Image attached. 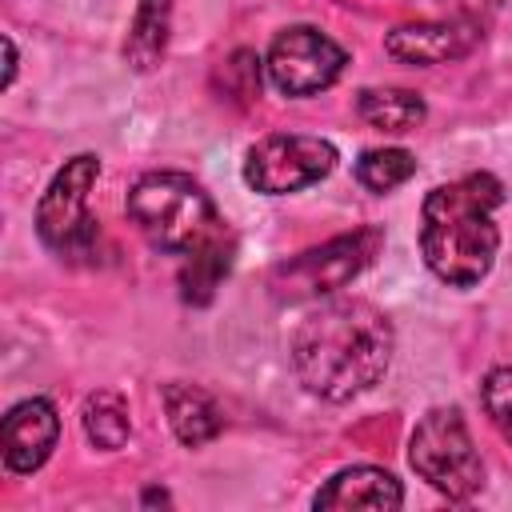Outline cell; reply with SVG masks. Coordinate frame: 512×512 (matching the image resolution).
Masks as SVG:
<instances>
[{"mask_svg": "<svg viewBox=\"0 0 512 512\" xmlns=\"http://www.w3.org/2000/svg\"><path fill=\"white\" fill-rule=\"evenodd\" d=\"M392 344H396L392 324L376 304L340 296L312 308L296 324L288 356L296 380L312 396L328 404H344L368 392L388 372Z\"/></svg>", "mask_w": 512, "mask_h": 512, "instance_id": "cell-1", "label": "cell"}, {"mask_svg": "<svg viewBox=\"0 0 512 512\" xmlns=\"http://www.w3.org/2000/svg\"><path fill=\"white\" fill-rule=\"evenodd\" d=\"M504 184L492 172H468L452 184H436L420 204V256L452 288H472L492 272L500 228L496 208Z\"/></svg>", "mask_w": 512, "mask_h": 512, "instance_id": "cell-2", "label": "cell"}, {"mask_svg": "<svg viewBox=\"0 0 512 512\" xmlns=\"http://www.w3.org/2000/svg\"><path fill=\"white\" fill-rule=\"evenodd\" d=\"M128 216L140 236L172 256H188L224 232V220L188 172H144L128 188Z\"/></svg>", "mask_w": 512, "mask_h": 512, "instance_id": "cell-3", "label": "cell"}, {"mask_svg": "<svg viewBox=\"0 0 512 512\" xmlns=\"http://www.w3.org/2000/svg\"><path fill=\"white\" fill-rule=\"evenodd\" d=\"M408 464L448 500H468L484 484V460L460 408H432L408 436Z\"/></svg>", "mask_w": 512, "mask_h": 512, "instance_id": "cell-4", "label": "cell"}, {"mask_svg": "<svg viewBox=\"0 0 512 512\" xmlns=\"http://www.w3.org/2000/svg\"><path fill=\"white\" fill-rule=\"evenodd\" d=\"M100 176V160L92 152H80L64 160V168L48 180L40 204H36V236L44 248L60 256H88L96 244V220L88 212L92 184Z\"/></svg>", "mask_w": 512, "mask_h": 512, "instance_id": "cell-5", "label": "cell"}, {"mask_svg": "<svg viewBox=\"0 0 512 512\" xmlns=\"http://www.w3.org/2000/svg\"><path fill=\"white\" fill-rule=\"evenodd\" d=\"M380 244H384L380 228H356V232L336 236V240H328L320 248H308V252L276 264V272H272V296L276 300H288V304L312 300V296H328V292L344 288L348 280H356L372 264V256L380 252Z\"/></svg>", "mask_w": 512, "mask_h": 512, "instance_id": "cell-6", "label": "cell"}, {"mask_svg": "<svg viewBox=\"0 0 512 512\" xmlns=\"http://www.w3.org/2000/svg\"><path fill=\"white\" fill-rule=\"evenodd\" d=\"M336 160V148L320 136L272 132L244 152V180L264 196H288L324 180L336 168Z\"/></svg>", "mask_w": 512, "mask_h": 512, "instance_id": "cell-7", "label": "cell"}, {"mask_svg": "<svg viewBox=\"0 0 512 512\" xmlns=\"http://www.w3.org/2000/svg\"><path fill=\"white\" fill-rule=\"evenodd\" d=\"M344 64H348V52L312 24H292V28L276 32V40L268 44V56H264V72H268L272 88L284 96H316V92L332 88L340 80Z\"/></svg>", "mask_w": 512, "mask_h": 512, "instance_id": "cell-8", "label": "cell"}, {"mask_svg": "<svg viewBox=\"0 0 512 512\" xmlns=\"http://www.w3.org/2000/svg\"><path fill=\"white\" fill-rule=\"evenodd\" d=\"M480 40H484V20L472 16V12H456V16H444V20L396 24L384 36V52L400 64L432 68V64L464 60Z\"/></svg>", "mask_w": 512, "mask_h": 512, "instance_id": "cell-9", "label": "cell"}, {"mask_svg": "<svg viewBox=\"0 0 512 512\" xmlns=\"http://www.w3.org/2000/svg\"><path fill=\"white\" fill-rule=\"evenodd\" d=\"M60 440V416L52 408V400L32 396L8 408L4 428H0V448H4V468L16 476H28L36 468H44V460L52 456Z\"/></svg>", "mask_w": 512, "mask_h": 512, "instance_id": "cell-10", "label": "cell"}, {"mask_svg": "<svg viewBox=\"0 0 512 512\" xmlns=\"http://www.w3.org/2000/svg\"><path fill=\"white\" fill-rule=\"evenodd\" d=\"M404 504V488L392 472L384 468H372V464H356V468H344L336 472L316 496H312V508H324V512H336V508H376V512H392Z\"/></svg>", "mask_w": 512, "mask_h": 512, "instance_id": "cell-11", "label": "cell"}, {"mask_svg": "<svg viewBox=\"0 0 512 512\" xmlns=\"http://www.w3.org/2000/svg\"><path fill=\"white\" fill-rule=\"evenodd\" d=\"M160 396H164L168 424H172V432H176V440H180L184 448H200V444H208V440L220 436L224 412H220V404H216L204 388L176 380V384H164Z\"/></svg>", "mask_w": 512, "mask_h": 512, "instance_id": "cell-12", "label": "cell"}, {"mask_svg": "<svg viewBox=\"0 0 512 512\" xmlns=\"http://www.w3.org/2000/svg\"><path fill=\"white\" fill-rule=\"evenodd\" d=\"M172 12H176V0H140V8L132 16V28H128V40H124L128 68L152 72L164 60L168 32H172Z\"/></svg>", "mask_w": 512, "mask_h": 512, "instance_id": "cell-13", "label": "cell"}, {"mask_svg": "<svg viewBox=\"0 0 512 512\" xmlns=\"http://www.w3.org/2000/svg\"><path fill=\"white\" fill-rule=\"evenodd\" d=\"M232 252H236V240L228 236V228L216 240H208L204 248L188 252L184 256V268H180V296L188 304H208L216 296L220 280L232 268Z\"/></svg>", "mask_w": 512, "mask_h": 512, "instance_id": "cell-14", "label": "cell"}, {"mask_svg": "<svg viewBox=\"0 0 512 512\" xmlns=\"http://www.w3.org/2000/svg\"><path fill=\"white\" fill-rule=\"evenodd\" d=\"M424 112V100L408 88H364L356 96V116L376 132H412Z\"/></svg>", "mask_w": 512, "mask_h": 512, "instance_id": "cell-15", "label": "cell"}, {"mask_svg": "<svg viewBox=\"0 0 512 512\" xmlns=\"http://www.w3.org/2000/svg\"><path fill=\"white\" fill-rule=\"evenodd\" d=\"M80 420H84V432L96 448H104V452L124 448V440H128V404L116 392H92L80 408Z\"/></svg>", "mask_w": 512, "mask_h": 512, "instance_id": "cell-16", "label": "cell"}, {"mask_svg": "<svg viewBox=\"0 0 512 512\" xmlns=\"http://www.w3.org/2000/svg\"><path fill=\"white\" fill-rule=\"evenodd\" d=\"M412 172H416V156L404 152V148H368L356 160V180L368 192H380V196L400 188V184H408Z\"/></svg>", "mask_w": 512, "mask_h": 512, "instance_id": "cell-17", "label": "cell"}, {"mask_svg": "<svg viewBox=\"0 0 512 512\" xmlns=\"http://www.w3.org/2000/svg\"><path fill=\"white\" fill-rule=\"evenodd\" d=\"M480 400H484V412H488V420L496 424V432L512 444V364L492 368V372L484 376Z\"/></svg>", "mask_w": 512, "mask_h": 512, "instance_id": "cell-18", "label": "cell"}, {"mask_svg": "<svg viewBox=\"0 0 512 512\" xmlns=\"http://www.w3.org/2000/svg\"><path fill=\"white\" fill-rule=\"evenodd\" d=\"M4 52H8V68H4V84H12V76H16V44H12V36H4Z\"/></svg>", "mask_w": 512, "mask_h": 512, "instance_id": "cell-19", "label": "cell"}]
</instances>
